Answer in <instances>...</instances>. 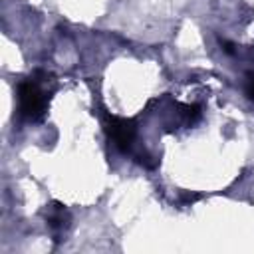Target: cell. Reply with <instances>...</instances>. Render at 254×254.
I'll return each instance as SVG.
<instances>
[{
    "mask_svg": "<svg viewBox=\"0 0 254 254\" xmlns=\"http://www.w3.org/2000/svg\"><path fill=\"white\" fill-rule=\"evenodd\" d=\"M50 93L42 87L40 79L26 77L18 83V113L28 121H40L46 115Z\"/></svg>",
    "mask_w": 254,
    "mask_h": 254,
    "instance_id": "cell-1",
    "label": "cell"
},
{
    "mask_svg": "<svg viewBox=\"0 0 254 254\" xmlns=\"http://www.w3.org/2000/svg\"><path fill=\"white\" fill-rule=\"evenodd\" d=\"M103 129L107 137L113 141V145L119 151H127L135 139V123L125 117H117L111 113H105L103 117Z\"/></svg>",
    "mask_w": 254,
    "mask_h": 254,
    "instance_id": "cell-2",
    "label": "cell"
},
{
    "mask_svg": "<svg viewBox=\"0 0 254 254\" xmlns=\"http://www.w3.org/2000/svg\"><path fill=\"white\" fill-rule=\"evenodd\" d=\"M48 222L52 228H65L67 226V210L60 202H54L52 214L48 216Z\"/></svg>",
    "mask_w": 254,
    "mask_h": 254,
    "instance_id": "cell-3",
    "label": "cell"
},
{
    "mask_svg": "<svg viewBox=\"0 0 254 254\" xmlns=\"http://www.w3.org/2000/svg\"><path fill=\"white\" fill-rule=\"evenodd\" d=\"M244 93L248 99L254 101V73H248L246 75V83H244Z\"/></svg>",
    "mask_w": 254,
    "mask_h": 254,
    "instance_id": "cell-4",
    "label": "cell"
},
{
    "mask_svg": "<svg viewBox=\"0 0 254 254\" xmlns=\"http://www.w3.org/2000/svg\"><path fill=\"white\" fill-rule=\"evenodd\" d=\"M220 44L224 46V52H226V54H232V52H234V46H232L230 42H226V40H220Z\"/></svg>",
    "mask_w": 254,
    "mask_h": 254,
    "instance_id": "cell-5",
    "label": "cell"
}]
</instances>
